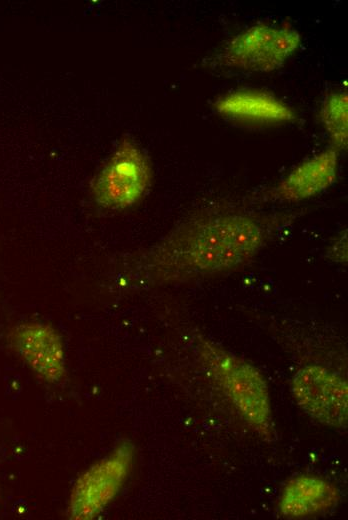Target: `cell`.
<instances>
[{"instance_id": "cell-1", "label": "cell", "mask_w": 348, "mask_h": 520, "mask_svg": "<svg viewBox=\"0 0 348 520\" xmlns=\"http://www.w3.org/2000/svg\"><path fill=\"white\" fill-rule=\"evenodd\" d=\"M261 220L239 214L194 217L172 230L136 259L138 276L156 283L184 282L233 271L267 243Z\"/></svg>"}, {"instance_id": "cell-2", "label": "cell", "mask_w": 348, "mask_h": 520, "mask_svg": "<svg viewBox=\"0 0 348 520\" xmlns=\"http://www.w3.org/2000/svg\"><path fill=\"white\" fill-rule=\"evenodd\" d=\"M203 363L230 397L243 418L258 429L271 419L267 384L250 363L208 340L200 342Z\"/></svg>"}, {"instance_id": "cell-3", "label": "cell", "mask_w": 348, "mask_h": 520, "mask_svg": "<svg viewBox=\"0 0 348 520\" xmlns=\"http://www.w3.org/2000/svg\"><path fill=\"white\" fill-rule=\"evenodd\" d=\"M151 180L152 167L147 155L125 137L93 179L91 193L105 209H126L145 195Z\"/></svg>"}, {"instance_id": "cell-4", "label": "cell", "mask_w": 348, "mask_h": 520, "mask_svg": "<svg viewBox=\"0 0 348 520\" xmlns=\"http://www.w3.org/2000/svg\"><path fill=\"white\" fill-rule=\"evenodd\" d=\"M300 43L301 35L293 28L258 24L231 39L215 62L243 71L270 72L280 68Z\"/></svg>"}, {"instance_id": "cell-5", "label": "cell", "mask_w": 348, "mask_h": 520, "mask_svg": "<svg viewBox=\"0 0 348 520\" xmlns=\"http://www.w3.org/2000/svg\"><path fill=\"white\" fill-rule=\"evenodd\" d=\"M133 457L134 445L125 440L88 468L72 488L70 518L89 520L97 517L120 491L130 472Z\"/></svg>"}, {"instance_id": "cell-6", "label": "cell", "mask_w": 348, "mask_h": 520, "mask_svg": "<svg viewBox=\"0 0 348 520\" xmlns=\"http://www.w3.org/2000/svg\"><path fill=\"white\" fill-rule=\"evenodd\" d=\"M297 404L313 419L333 428H346L347 382L319 365L299 369L292 379Z\"/></svg>"}, {"instance_id": "cell-7", "label": "cell", "mask_w": 348, "mask_h": 520, "mask_svg": "<svg viewBox=\"0 0 348 520\" xmlns=\"http://www.w3.org/2000/svg\"><path fill=\"white\" fill-rule=\"evenodd\" d=\"M8 342L32 371L45 382L56 384L66 376L62 337L54 326L28 321L10 329Z\"/></svg>"}, {"instance_id": "cell-8", "label": "cell", "mask_w": 348, "mask_h": 520, "mask_svg": "<svg viewBox=\"0 0 348 520\" xmlns=\"http://www.w3.org/2000/svg\"><path fill=\"white\" fill-rule=\"evenodd\" d=\"M338 151L333 147L295 167L272 191L273 198L300 201L330 187L337 178Z\"/></svg>"}, {"instance_id": "cell-9", "label": "cell", "mask_w": 348, "mask_h": 520, "mask_svg": "<svg viewBox=\"0 0 348 520\" xmlns=\"http://www.w3.org/2000/svg\"><path fill=\"white\" fill-rule=\"evenodd\" d=\"M214 108L221 115L243 121L280 123L296 119L289 105L259 90L233 91L217 99Z\"/></svg>"}, {"instance_id": "cell-10", "label": "cell", "mask_w": 348, "mask_h": 520, "mask_svg": "<svg viewBox=\"0 0 348 520\" xmlns=\"http://www.w3.org/2000/svg\"><path fill=\"white\" fill-rule=\"evenodd\" d=\"M338 500L336 488L322 478L301 475L288 482L279 509L287 517H304L332 508Z\"/></svg>"}, {"instance_id": "cell-11", "label": "cell", "mask_w": 348, "mask_h": 520, "mask_svg": "<svg viewBox=\"0 0 348 520\" xmlns=\"http://www.w3.org/2000/svg\"><path fill=\"white\" fill-rule=\"evenodd\" d=\"M321 122L333 148L338 152L347 148L348 96L345 92H332L325 98L320 110Z\"/></svg>"}, {"instance_id": "cell-12", "label": "cell", "mask_w": 348, "mask_h": 520, "mask_svg": "<svg viewBox=\"0 0 348 520\" xmlns=\"http://www.w3.org/2000/svg\"><path fill=\"white\" fill-rule=\"evenodd\" d=\"M330 257L334 261H346L347 259V237L343 233L336 243L331 247L329 252Z\"/></svg>"}]
</instances>
